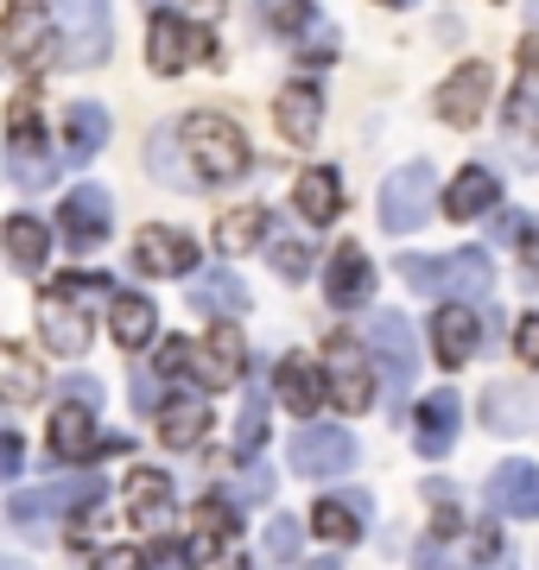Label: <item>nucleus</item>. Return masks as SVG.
I'll use <instances>...</instances> for the list:
<instances>
[{
	"mask_svg": "<svg viewBox=\"0 0 539 570\" xmlns=\"http://www.w3.org/2000/svg\"><path fill=\"white\" fill-rule=\"evenodd\" d=\"M0 242H7V261L20 266V273H39V266H45V254H51V228H45V223H32V216H13Z\"/></svg>",
	"mask_w": 539,
	"mask_h": 570,
	"instance_id": "nucleus-33",
	"label": "nucleus"
},
{
	"mask_svg": "<svg viewBox=\"0 0 539 570\" xmlns=\"http://www.w3.org/2000/svg\"><path fill=\"white\" fill-rule=\"evenodd\" d=\"M261 558H267V564H292V558H298V520H273Z\"/></svg>",
	"mask_w": 539,
	"mask_h": 570,
	"instance_id": "nucleus-40",
	"label": "nucleus"
},
{
	"mask_svg": "<svg viewBox=\"0 0 539 570\" xmlns=\"http://www.w3.org/2000/svg\"><path fill=\"white\" fill-rule=\"evenodd\" d=\"M496 197H501L496 171L463 165V171L451 178V190H444V216H451V223H477V216H489V209H496Z\"/></svg>",
	"mask_w": 539,
	"mask_h": 570,
	"instance_id": "nucleus-27",
	"label": "nucleus"
},
{
	"mask_svg": "<svg viewBox=\"0 0 539 570\" xmlns=\"http://www.w3.org/2000/svg\"><path fill=\"white\" fill-rule=\"evenodd\" d=\"M267 412H273L267 393H248V406H242V419H235V456H242V463H254L261 444H267Z\"/></svg>",
	"mask_w": 539,
	"mask_h": 570,
	"instance_id": "nucleus-36",
	"label": "nucleus"
},
{
	"mask_svg": "<svg viewBox=\"0 0 539 570\" xmlns=\"http://www.w3.org/2000/svg\"><path fill=\"white\" fill-rule=\"evenodd\" d=\"M216 58V39H209L197 20H178L166 7H153V39H146V63L159 70V77H178L190 63Z\"/></svg>",
	"mask_w": 539,
	"mask_h": 570,
	"instance_id": "nucleus-8",
	"label": "nucleus"
},
{
	"mask_svg": "<svg viewBox=\"0 0 539 570\" xmlns=\"http://www.w3.org/2000/svg\"><path fill=\"white\" fill-rule=\"evenodd\" d=\"M7 171L26 184V190H45L58 178V153L45 146V127H39V102L20 96L13 115H7Z\"/></svg>",
	"mask_w": 539,
	"mask_h": 570,
	"instance_id": "nucleus-7",
	"label": "nucleus"
},
{
	"mask_svg": "<svg viewBox=\"0 0 539 570\" xmlns=\"http://www.w3.org/2000/svg\"><path fill=\"white\" fill-rule=\"evenodd\" d=\"M324 387H331V400L343 412H369L374 406V367H369L362 336H350V330L331 336V348H324Z\"/></svg>",
	"mask_w": 539,
	"mask_h": 570,
	"instance_id": "nucleus-9",
	"label": "nucleus"
},
{
	"mask_svg": "<svg viewBox=\"0 0 539 570\" xmlns=\"http://www.w3.org/2000/svg\"><path fill=\"white\" fill-rule=\"evenodd\" d=\"M209 431V393H171V400H159V444L171 450H197Z\"/></svg>",
	"mask_w": 539,
	"mask_h": 570,
	"instance_id": "nucleus-23",
	"label": "nucleus"
},
{
	"mask_svg": "<svg viewBox=\"0 0 539 570\" xmlns=\"http://www.w3.org/2000/svg\"><path fill=\"white\" fill-rule=\"evenodd\" d=\"M520 7H527V20H533V32H539V0H520Z\"/></svg>",
	"mask_w": 539,
	"mask_h": 570,
	"instance_id": "nucleus-52",
	"label": "nucleus"
},
{
	"mask_svg": "<svg viewBox=\"0 0 539 570\" xmlns=\"http://www.w3.org/2000/svg\"><path fill=\"white\" fill-rule=\"evenodd\" d=\"M134 406L159 412V393H153V374H146V367H134Z\"/></svg>",
	"mask_w": 539,
	"mask_h": 570,
	"instance_id": "nucleus-48",
	"label": "nucleus"
},
{
	"mask_svg": "<svg viewBox=\"0 0 539 570\" xmlns=\"http://www.w3.org/2000/svg\"><path fill=\"white\" fill-rule=\"evenodd\" d=\"M108 223H115L108 184H77L58 204V242L70 247V254H96V247L108 242Z\"/></svg>",
	"mask_w": 539,
	"mask_h": 570,
	"instance_id": "nucleus-11",
	"label": "nucleus"
},
{
	"mask_svg": "<svg viewBox=\"0 0 539 570\" xmlns=\"http://www.w3.org/2000/svg\"><path fill=\"white\" fill-rule=\"evenodd\" d=\"M190 7H197V13H204V20H216V13H223L228 0H190Z\"/></svg>",
	"mask_w": 539,
	"mask_h": 570,
	"instance_id": "nucleus-51",
	"label": "nucleus"
},
{
	"mask_svg": "<svg viewBox=\"0 0 539 570\" xmlns=\"http://www.w3.org/2000/svg\"><path fill=\"white\" fill-rule=\"evenodd\" d=\"M185 374L204 393H228L242 374H248V343H242L228 324H209L204 343H185Z\"/></svg>",
	"mask_w": 539,
	"mask_h": 570,
	"instance_id": "nucleus-10",
	"label": "nucleus"
},
{
	"mask_svg": "<svg viewBox=\"0 0 539 570\" xmlns=\"http://www.w3.org/2000/svg\"><path fill=\"white\" fill-rule=\"evenodd\" d=\"M0 570H32V564H26V558H0Z\"/></svg>",
	"mask_w": 539,
	"mask_h": 570,
	"instance_id": "nucleus-53",
	"label": "nucleus"
},
{
	"mask_svg": "<svg viewBox=\"0 0 539 570\" xmlns=\"http://www.w3.org/2000/svg\"><path fill=\"white\" fill-rule=\"evenodd\" d=\"M292 204H298V216H305V223H331L336 209H343V184H336L331 165H312L305 178L292 184Z\"/></svg>",
	"mask_w": 539,
	"mask_h": 570,
	"instance_id": "nucleus-31",
	"label": "nucleus"
},
{
	"mask_svg": "<svg viewBox=\"0 0 539 570\" xmlns=\"http://www.w3.org/2000/svg\"><path fill=\"white\" fill-rule=\"evenodd\" d=\"M425 501H432V539H457L463 532V513H457V489L451 482H425Z\"/></svg>",
	"mask_w": 539,
	"mask_h": 570,
	"instance_id": "nucleus-38",
	"label": "nucleus"
},
{
	"mask_svg": "<svg viewBox=\"0 0 539 570\" xmlns=\"http://www.w3.org/2000/svg\"><path fill=\"white\" fill-rule=\"evenodd\" d=\"M146 159H153V171H159V178H171V184H190V165L178 159V153H171V134H159Z\"/></svg>",
	"mask_w": 539,
	"mask_h": 570,
	"instance_id": "nucleus-41",
	"label": "nucleus"
},
{
	"mask_svg": "<svg viewBox=\"0 0 539 570\" xmlns=\"http://www.w3.org/2000/svg\"><path fill=\"white\" fill-rule=\"evenodd\" d=\"M482 425L489 431H539V387H514V381L489 387L482 393Z\"/></svg>",
	"mask_w": 539,
	"mask_h": 570,
	"instance_id": "nucleus-25",
	"label": "nucleus"
},
{
	"mask_svg": "<svg viewBox=\"0 0 539 570\" xmlns=\"http://www.w3.org/2000/svg\"><path fill=\"white\" fill-rule=\"evenodd\" d=\"M374 292V266H369V254L355 242H343L331 254V273H324V298H331L336 311H355L362 298Z\"/></svg>",
	"mask_w": 539,
	"mask_h": 570,
	"instance_id": "nucleus-24",
	"label": "nucleus"
},
{
	"mask_svg": "<svg viewBox=\"0 0 539 570\" xmlns=\"http://www.w3.org/2000/svg\"><path fill=\"white\" fill-rule=\"evenodd\" d=\"M457 419H463V406H457V393H425L413 412V425H419V456H444V450L457 444Z\"/></svg>",
	"mask_w": 539,
	"mask_h": 570,
	"instance_id": "nucleus-28",
	"label": "nucleus"
},
{
	"mask_svg": "<svg viewBox=\"0 0 539 570\" xmlns=\"http://www.w3.org/2000/svg\"><path fill=\"white\" fill-rule=\"evenodd\" d=\"M514 348H520V362L539 367V317H520L514 324Z\"/></svg>",
	"mask_w": 539,
	"mask_h": 570,
	"instance_id": "nucleus-46",
	"label": "nucleus"
},
{
	"mask_svg": "<svg viewBox=\"0 0 539 570\" xmlns=\"http://www.w3.org/2000/svg\"><path fill=\"white\" fill-rule=\"evenodd\" d=\"M267 254H273V266H280L286 279H305V273H312V242H298V235H286V228L267 242Z\"/></svg>",
	"mask_w": 539,
	"mask_h": 570,
	"instance_id": "nucleus-39",
	"label": "nucleus"
},
{
	"mask_svg": "<svg viewBox=\"0 0 539 570\" xmlns=\"http://www.w3.org/2000/svg\"><path fill=\"white\" fill-rule=\"evenodd\" d=\"M317 570H336V564H317Z\"/></svg>",
	"mask_w": 539,
	"mask_h": 570,
	"instance_id": "nucleus-54",
	"label": "nucleus"
},
{
	"mask_svg": "<svg viewBox=\"0 0 539 570\" xmlns=\"http://www.w3.org/2000/svg\"><path fill=\"white\" fill-rule=\"evenodd\" d=\"M96 494H102L96 475H63V482H45V489H20L13 501H7V513H13V527L20 532L45 539V532H58L77 508H89Z\"/></svg>",
	"mask_w": 539,
	"mask_h": 570,
	"instance_id": "nucleus-3",
	"label": "nucleus"
},
{
	"mask_svg": "<svg viewBox=\"0 0 539 570\" xmlns=\"http://www.w3.org/2000/svg\"><path fill=\"white\" fill-rule=\"evenodd\" d=\"M369 348L388 362V387H394V393H413V374H419L413 317H400V311H374V317H369Z\"/></svg>",
	"mask_w": 539,
	"mask_h": 570,
	"instance_id": "nucleus-14",
	"label": "nucleus"
},
{
	"mask_svg": "<svg viewBox=\"0 0 539 570\" xmlns=\"http://www.w3.org/2000/svg\"><path fill=\"white\" fill-rule=\"evenodd\" d=\"M470 551H477V564H496V558H501V532L496 527H477V532H470Z\"/></svg>",
	"mask_w": 539,
	"mask_h": 570,
	"instance_id": "nucleus-47",
	"label": "nucleus"
},
{
	"mask_svg": "<svg viewBox=\"0 0 539 570\" xmlns=\"http://www.w3.org/2000/svg\"><path fill=\"white\" fill-rule=\"evenodd\" d=\"M312 532H317V539H331V546H355V539H362V513L343 508V501H317V508H312Z\"/></svg>",
	"mask_w": 539,
	"mask_h": 570,
	"instance_id": "nucleus-37",
	"label": "nucleus"
},
{
	"mask_svg": "<svg viewBox=\"0 0 539 570\" xmlns=\"http://www.w3.org/2000/svg\"><path fill=\"white\" fill-rule=\"evenodd\" d=\"M0 58H7V51H0Z\"/></svg>",
	"mask_w": 539,
	"mask_h": 570,
	"instance_id": "nucleus-55",
	"label": "nucleus"
},
{
	"mask_svg": "<svg viewBox=\"0 0 539 570\" xmlns=\"http://www.w3.org/2000/svg\"><path fill=\"white\" fill-rule=\"evenodd\" d=\"M432 165L413 159L400 165L394 178H388V190H381V228L388 235H413V228H425V216H432Z\"/></svg>",
	"mask_w": 539,
	"mask_h": 570,
	"instance_id": "nucleus-12",
	"label": "nucleus"
},
{
	"mask_svg": "<svg viewBox=\"0 0 539 570\" xmlns=\"http://www.w3.org/2000/svg\"><path fill=\"white\" fill-rule=\"evenodd\" d=\"M63 393H70V400H89V406H96V400H102V387H96V381H89V374H77V381H70V387H63Z\"/></svg>",
	"mask_w": 539,
	"mask_h": 570,
	"instance_id": "nucleus-49",
	"label": "nucleus"
},
{
	"mask_svg": "<svg viewBox=\"0 0 539 570\" xmlns=\"http://www.w3.org/2000/svg\"><path fill=\"white\" fill-rule=\"evenodd\" d=\"M51 26H58V63L96 70L108 58V0H51Z\"/></svg>",
	"mask_w": 539,
	"mask_h": 570,
	"instance_id": "nucleus-4",
	"label": "nucleus"
},
{
	"mask_svg": "<svg viewBox=\"0 0 539 570\" xmlns=\"http://www.w3.org/2000/svg\"><path fill=\"white\" fill-rule=\"evenodd\" d=\"M51 456L58 463H96L102 456V431H96V406L89 400H63L51 412Z\"/></svg>",
	"mask_w": 539,
	"mask_h": 570,
	"instance_id": "nucleus-17",
	"label": "nucleus"
},
{
	"mask_svg": "<svg viewBox=\"0 0 539 570\" xmlns=\"http://www.w3.org/2000/svg\"><path fill=\"white\" fill-rule=\"evenodd\" d=\"M26 463V444H20V431H0V482H13Z\"/></svg>",
	"mask_w": 539,
	"mask_h": 570,
	"instance_id": "nucleus-44",
	"label": "nucleus"
},
{
	"mask_svg": "<svg viewBox=\"0 0 539 570\" xmlns=\"http://www.w3.org/2000/svg\"><path fill=\"white\" fill-rule=\"evenodd\" d=\"M108 330H115V343L121 348H146L153 343V330H159V305L140 298V292H108Z\"/></svg>",
	"mask_w": 539,
	"mask_h": 570,
	"instance_id": "nucleus-26",
	"label": "nucleus"
},
{
	"mask_svg": "<svg viewBox=\"0 0 539 570\" xmlns=\"http://www.w3.org/2000/svg\"><path fill=\"white\" fill-rule=\"evenodd\" d=\"M190 311H204V317H242V311H248V285L235 279L228 266H209V273H197V285H190Z\"/></svg>",
	"mask_w": 539,
	"mask_h": 570,
	"instance_id": "nucleus-30",
	"label": "nucleus"
},
{
	"mask_svg": "<svg viewBox=\"0 0 539 570\" xmlns=\"http://www.w3.org/2000/svg\"><path fill=\"white\" fill-rule=\"evenodd\" d=\"M482 108H489V63H463V70H451L444 89H438V115H444L451 127H477Z\"/></svg>",
	"mask_w": 539,
	"mask_h": 570,
	"instance_id": "nucleus-19",
	"label": "nucleus"
},
{
	"mask_svg": "<svg viewBox=\"0 0 539 570\" xmlns=\"http://www.w3.org/2000/svg\"><path fill=\"white\" fill-rule=\"evenodd\" d=\"M96 570H146V551L140 546H108Z\"/></svg>",
	"mask_w": 539,
	"mask_h": 570,
	"instance_id": "nucleus-45",
	"label": "nucleus"
},
{
	"mask_svg": "<svg viewBox=\"0 0 539 570\" xmlns=\"http://www.w3.org/2000/svg\"><path fill=\"white\" fill-rule=\"evenodd\" d=\"M292 469L298 475H312V482H324V475H350L355 469V438L350 431H336V425H312L305 419V431L292 438Z\"/></svg>",
	"mask_w": 539,
	"mask_h": 570,
	"instance_id": "nucleus-13",
	"label": "nucleus"
},
{
	"mask_svg": "<svg viewBox=\"0 0 539 570\" xmlns=\"http://www.w3.org/2000/svg\"><path fill=\"white\" fill-rule=\"evenodd\" d=\"M121 494H127V520H134V532H140V539H166L171 520H178V501H171L166 475H159V469H134Z\"/></svg>",
	"mask_w": 539,
	"mask_h": 570,
	"instance_id": "nucleus-16",
	"label": "nucleus"
},
{
	"mask_svg": "<svg viewBox=\"0 0 539 570\" xmlns=\"http://www.w3.org/2000/svg\"><path fill=\"white\" fill-rule=\"evenodd\" d=\"M0 51L39 77L58 58V26H51V0H7V26H0Z\"/></svg>",
	"mask_w": 539,
	"mask_h": 570,
	"instance_id": "nucleus-6",
	"label": "nucleus"
},
{
	"mask_svg": "<svg viewBox=\"0 0 539 570\" xmlns=\"http://www.w3.org/2000/svg\"><path fill=\"white\" fill-rule=\"evenodd\" d=\"M102 140H108V108H96V102H77L70 115H63V159H96L102 153Z\"/></svg>",
	"mask_w": 539,
	"mask_h": 570,
	"instance_id": "nucleus-32",
	"label": "nucleus"
},
{
	"mask_svg": "<svg viewBox=\"0 0 539 570\" xmlns=\"http://www.w3.org/2000/svg\"><path fill=\"white\" fill-rule=\"evenodd\" d=\"M400 279L413 292H463V298H482L496 285V266L482 247H463L451 261H425V254H400Z\"/></svg>",
	"mask_w": 539,
	"mask_h": 570,
	"instance_id": "nucleus-5",
	"label": "nucleus"
},
{
	"mask_svg": "<svg viewBox=\"0 0 539 570\" xmlns=\"http://www.w3.org/2000/svg\"><path fill=\"white\" fill-rule=\"evenodd\" d=\"M273 121H280V134L292 146H312L317 127H324V89L317 82H286L280 102H273Z\"/></svg>",
	"mask_w": 539,
	"mask_h": 570,
	"instance_id": "nucleus-22",
	"label": "nucleus"
},
{
	"mask_svg": "<svg viewBox=\"0 0 539 570\" xmlns=\"http://www.w3.org/2000/svg\"><path fill=\"white\" fill-rule=\"evenodd\" d=\"M520 235H527V223H520V216H501V223H496V242H508V247H514Z\"/></svg>",
	"mask_w": 539,
	"mask_h": 570,
	"instance_id": "nucleus-50",
	"label": "nucleus"
},
{
	"mask_svg": "<svg viewBox=\"0 0 539 570\" xmlns=\"http://www.w3.org/2000/svg\"><path fill=\"white\" fill-rule=\"evenodd\" d=\"M273 393H280V406L298 412V419H317V406L331 400V387H324V367H317L312 355H286V362H280V374H273Z\"/></svg>",
	"mask_w": 539,
	"mask_h": 570,
	"instance_id": "nucleus-20",
	"label": "nucleus"
},
{
	"mask_svg": "<svg viewBox=\"0 0 539 570\" xmlns=\"http://www.w3.org/2000/svg\"><path fill=\"white\" fill-rule=\"evenodd\" d=\"M267 20L280 26V32H305V26H312V7H305V0H267Z\"/></svg>",
	"mask_w": 539,
	"mask_h": 570,
	"instance_id": "nucleus-42",
	"label": "nucleus"
},
{
	"mask_svg": "<svg viewBox=\"0 0 539 570\" xmlns=\"http://www.w3.org/2000/svg\"><path fill=\"white\" fill-rule=\"evenodd\" d=\"M539 121V39L520 45V89L508 96V127H533Z\"/></svg>",
	"mask_w": 539,
	"mask_h": 570,
	"instance_id": "nucleus-35",
	"label": "nucleus"
},
{
	"mask_svg": "<svg viewBox=\"0 0 539 570\" xmlns=\"http://www.w3.org/2000/svg\"><path fill=\"white\" fill-rule=\"evenodd\" d=\"M134 261H140V273H159V279H171V273H197V242H190L185 228H140Z\"/></svg>",
	"mask_w": 539,
	"mask_h": 570,
	"instance_id": "nucleus-21",
	"label": "nucleus"
},
{
	"mask_svg": "<svg viewBox=\"0 0 539 570\" xmlns=\"http://www.w3.org/2000/svg\"><path fill=\"white\" fill-rule=\"evenodd\" d=\"M482 494H489V513H501V520H539V463H527V456L501 463Z\"/></svg>",
	"mask_w": 539,
	"mask_h": 570,
	"instance_id": "nucleus-18",
	"label": "nucleus"
},
{
	"mask_svg": "<svg viewBox=\"0 0 539 570\" xmlns=\"http://www.w3.org/2000/svg\"><path fill=\"white\" fill-rule=\"evenodd\" d=\"M477 348H482V330H477V317H470L463 305H444L432 317V355L444 367H463Z\"/></svg>",
	"mask_w": 539,
	"mask_h": 570,
	"instance_id": "nucleus-29",
	"label": "nucleus"
},
{
	"mask_svg": "<svg viewBox=\"0 0 539 570\" xmlns=\"http://www.w3.org/2000/svg\"><path fill=\"white\" fill-rule=\"evenodd\" d=\"M171 140H178V153H185L190 178H204V184H235L254 165V146L242 140V127L228 121V115H209V108L185 115Z\"/></svg>",
	"mask_w": 539,
	"mask_h": 570,
	"instance_id": "nucleus-1",
	"label": "nucleus"
},
{
	"mask_svg": "<svg viewBox=\"0 0 539 570\" xmlns=\"http://www.w3.org/2000/svg\"><path fill=\"white\" fill-rule=\"evenodd\" d=\"M108 292H115V285H108V279H89V273H70V279H58V285L39 298L45 343L58 348V355H84L89 336H96V324H89V305H96V298H108Z\"/></svg>",
	"mask_w": 539,
	"mask_h": 570,
	"instance_id": "nucleus-2",
	"label": "nucleus"
},
{
	"mask_svg": "<svg viewBox=\"0 0 539 570\" xmlns=\"http://www.w3.org/2000/svg\"><path fill=\"white\" fill-rule=\"evenodd\" d=\"M273 494V469L261 463V469H248V475H242V482H235V489H228V501H235V508H242V501H267Z\"/></svg>",
	"mask_w": 539,
	"mask_h": 570,
	"instance_id": "nucleus-43",
	"label": "nucleus"
},
{
	"mask_svg": "<svg viewBox=\"0 0 539 570\" xmlns=\"http://www.w3.org/2000/svg\"><path fill=\"white\" fill-rule=\"evenodd\" d=\"M190 539H197V558H204V564L248 570L242 564V551H235V501H228V494L197 501V513H190Z\"/></svg>",
	"mask_w": 539,
	"mask_h": 570,
	"instance_id": "nucleus-15",
	"label": "nucleus"
},
{
	"mask_svg": "<svg viewBox=\"0 0 539 570\" xmlns=\"http://www.w3.org/2000/svg\"><path fill=\"white\" fill-rule=\"evenodd\" d=\"M267 209L261 204H242V209H228L223 223H216V247L223 254H248V247H261V235H267Z\"/></svg>",
	"mask_w": 539,
	"mask_h": 570,
	"instance_id": "nucleus-34",
	"label": "nucleus"
}]
</instances>
